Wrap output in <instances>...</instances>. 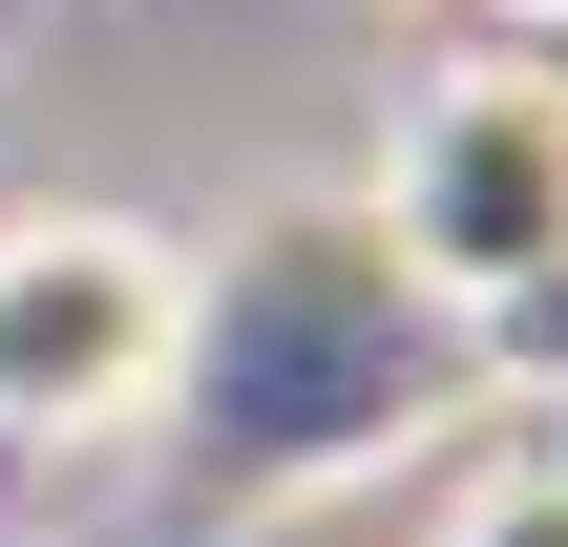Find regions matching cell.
I'll return each mask as SVG.
<instances>
[{"label":"cell","instance_id":"cell-6","mask_svg":"<svg viewBox=\"0 0 568 547\" xmlns=\"http://www.w3.org/2000/svg\"><path fill=\"white\" fill-rule=\"evenodd\" d=\"M548 84H568V21H548Z\"/></svg>","mask_w":568,"mask_h":547},{"label":"cell","instance_id":"cell-4","mask_svg":"<svg viewBox=\"0 0 568 547\" xmlns=\"http://www.w3.org/2000/svg\"><path fill=\"white\" fill-rule=\"evenodd\" d=\"M443 547H568V464H527V485H485Z\"/></svg>","mask_w":568,"mask_h":547},{"label":"cell","instance_id":"cell-2","mask_svg":"<svg viewBox=\"0 0 568 547\" xmlns=\"http://www.w3.org/2000/svg\"><path fill=\"white\" fill-rule=\"evenodd\" d=\"M379 274L485 358V379H548L568 358V84L527 63H443L400 126H379V190H358Z\"/></svg>","mask_w":568,"mask_h":547},{"label":"cell","instance_id":"cell-1","mask_svg":"<svg viewBox=\"0 0 568 547\" xmlns=\"http://www.w3.org/2000/svg\"><path fill=\"white\" fill-rule=\"evenodd\" d=\"M190 379H211V464L232 485H337V464L422 443L443 401H485V358L379 274L358 211H295L232 295H190Z\"/></svg>","mask_w":568,"mask_h":547},{"label":"cell","instance_id":"cell-3","mask_svg":"<svg viewBox=\"0 0 568 547\" xmlns=\"http://www.w3.org/2000/svg\"><path fill=\"white\" fill-rule=\"evenodd\" d=\"M190 295L211 274L148 211H84V190L0 211V443H126V422H169L190 401Z\"/></svg>","mask_w":568,"mask_h":547},{"label":"cell","instance_id":"cell-5","mask_svg":"<svg viewBox=\"0 0 568 547\" xmlns=\"http://www.w3.org/2000/svg\"><path fill=\"white\" fill-rule=\"evenodd\" d=\"M485 21H527V42H548V21H568V0H485Z\"/></svg>","mask_w":568,"mask_h":547}]
</instances>
